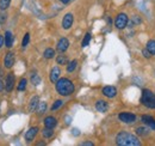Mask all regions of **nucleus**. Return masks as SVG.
I'll return each mask as SVG.
<instances>
[{
    "mask_svg": "<svg viewBox=\"0 0 155 146\" xmlns=\"http://www.w3.org/2000/svg\"><path fill=\"white\" fill-rule=\"evenodd\" d=\"M4 38H5V46L7 48H11L13 46V35H12V33L11 31H6Z\"/></svg>",
    "mask_w": 155,
    "mask_h": 146,
    "instance_id": "f3484780",
    "label": "nucleus"
},
{
    "mask_svg": "<svg viewBox=\"0 0 155 146\" xmlns=\"http://www.w3.org/2000/svg\"><path fill=\"white\" fill-rule=\"evenodd\" d=\"M116 144L120 146H138L141 145L140 139L128 132H120L116 137Z\"/></svg>",
    "mask_w": 155,
    "mask_h": 146,
    "instance_id": "f03ea898",
    "label": "nucleus"
},
{
    "mask_svg": "<svg viewBox=\"0 0 155 146\" xmlns=\"http://www.w3.org/2000/svg\"><path fill=\"white\" fill-rule=\"evenodd\" d=\"M68 47H69V41L66 37H62L58 40V44H56V49L60 53H64L68 49Z\"/></svg>",
    "mask_w": 155,
    "mask_h": 146,
    "instance_id": "0eeeda50",
    "label": "nucleus"
},
{
    "mask_svg": "<svg viewBox=\"0 0 155 146\" xmlns=\"http://www.w3.org/2000/svg\"><path fill=\"white\" fill-rule=\"evenodd\" d=\"M142 54H143V56H144V57H149V56L152 55L150 53H149V52H148V49H147V48L142 50Z\"/></svg>",
    "mask_w": 155,
    "mask_h": 146,
    "instance_id": "7c9ffc66",
    "label": "nucleus"
},
{
    "mask_svg": "<svg viewBox=\"0 0 155 146\" xmlns=\"http://www.w3.org/2000/svg\"><path fill=\"white\" fill-rule=\"evenodd\" d=\"M26 84H28V80H26L25 78L20 79L19 84H18V88H17V90H18V91H24V90H25V88H26Z\"/></svg>",
    "mask_w": 155,
    "mask_h": 146,
    "instance_id": "393cba45",
    "label": "nucleus"
},
{
    "mask_svg": "<svg viewBox=\"0 0 155 146\" xmlns=\"http://www.w3.org/2000/svg\"><path fill=\"white\" fill-rule=\"evenodd\" d=\"M11 4V0H0V10L5 11Z\"/></svg>",
    "mask_w": 155,
    "mask_h": 146,
    "instance_id": "a878e982",
    "label": "nucleus"
},
{
    "mask_svg": "<svg viewBox=\"0 0 155 146\" xmlns=\"http://www.w3.org/2000/svg\"><path fill=\"white\" fill-rule=\"evenodd\" d=\"M142 121L143 123H146L150 129H155V119L149 116V115H143L142 116Z\"/></svg>",
    "mask_w": 155,
    "mask_h": 146,
    "instance_id": "4468645a",
    "label": "nucleus"
},
{
    "mask_svg": "<svg viewBox=\"0 0 155 146\" xmlns=\"http://www.w3.org/2000/svg\"><path fill=\"white\" fill-rule=\"evenodd\" d=\"M60 1H61L62 4H68V2L71 1V0H60Z\"/></svg>",
    "mask_w": 155,
    "mask_h": 146,
    "instance_id": "f704fd0d",
    "label": "nucleus"
},
{
    "mask_svg": "<svg viewBox=\"0 0 155 146\" xmlns=\"http://www.w3.org/2000/svg\"><path fill=\"white\" fill-rule=\"evenodd\" d=\"M38 104H39L38 96H34V97L30 99V103H29V110H30L31 113H32V111H35V110L37 109Z\"/></svg>",
    "mask_w": 155,
    "mask_h": 146,
    "instance_id": "dca6fc26",
    "label": "nucleus"
},
{
    "mask_svg": "<svg viewBox=\"0 0 155 146\" xmlns=\"http://www.w3.org/2000/svg\"><path fill=\"white\" fill-rule=\"evenodd\" d=\"M43 56H44V59H53L55 56V50L53 48H47L43 53Z\"/></svg>",
    "mask_w": 155,
    "mask_h": 146,
    "instance_id": "6ab92c4d",
    "label": "nucleus"
},
{
    "mask_svg": "<svg viewBox=\"0 0 155 146\" xmlns=\"http://www.w3.org/2000/svg\"><path fill=\"white\" fill-rule=\"evenodd\" d=\"M45 109H47V103H45V102H39V104H38V107H37V109H36V111L41 115V114L45 113Z\"/></svg>",
    "mask_w": 155,
    "mask_h": 146,
    "instance_id": "b1692460",
    "label": "nucleus"
},
{
    "mask_svg": "<svg viewBox=\"0 0 155 146\" xmlns=\"http://www.w3.org/2000/svg\"><path fill=\"white\" fill-rule=\"evenodd\" d=\"M96 109L99 113H106L107 109H109V104L104 99H98L96 102Z\"/></svg>",
    "mask_w": 155,
    "mask_h": 146,
    "instance_id": "f8f14e48",
    "label": "nucleus"
},
{
    "mask_svg": "<svg viewBox=\"0 0 155 146\" xmlns=\"http://www.w3.org/2000/svg\"><path fill=\"white\" fill-rule=\"evenodd\" d=\"M58 125V120L54 116H47L44 119V126L48 128H54Z\"/></svg>",
    "mask_w": 155,
    "mask_h": 146,
    "instance_id": "2eb2a0df",
    "label": "nucleus"
},
{
    "mask_svg": "<svg viewBox=\"0 0 155 146\" xmlns=\"http://www.w3.org/2000/svg\"><path fill=\"white\" fill-rule=\"evenodd\" d=\"M31 83L34 85H38L39 83H41V78H39L37 74H32L31 75Z\"/></svg>",
    "mask_w": 155,
    "mask_h": 146,
    "instance_id": "c756f323",
    "label": "nucleus"
},
{
    "mask_svg": "<svg viewBox=\"0 0 155 146\" xmlns=\"http://www.w3.org/2000/svg\"><path fill=\"white\" fill-rule=\"evenodd\" d=\"M141 103L149 108V109H155V95L150 90L144 89L142 91V97H141Z\"/></svg>",
    "mask_w": 155,
    "mask_h": 146,
    "instance_id": "7ed1b4c3",
    "label": "nucleus"
},
{
    "mask_svg": "<svg viewBox=\"0 0 155 146\" xmlns=\"http://www.w3.org/2000/svg\"><path fill=\"white\" fill-rule=\"evenodd\" d=\"M38 133V128L37 127H31L26 133H25V140L26 141H32L35 139V137Z\"/></svg>",
    "mask_w": 155,
    "mask_h": 146,
    "instance_id": "ddd939ff",
    "label": "nucleus"
},
{
    "mask_svg": "<svg viewBox=\"0 0 155 146\" xmlns=\"http://www.w3.org/2000/svg\"><path fill=\"white\" fill-rule=\"evenodd\" d=\"M62 104H63V101H62V99H58V101H55V102H54V104L51 106V111L58 110Z\"/></svg>",
    "mask_w": 155,
    "mask_h": 146,
    "instance_id": "c85d7f7f",
    "label": "nucleus"
},
{
    "mask_svg": "<svg viewBox=\"0 0 155 146\" xmlns=\"http://www.w3.org/2000/svg\"><path fill=\"white\" fill-rule=\"evenodd\" d=\"M4 43H5V38L0 35V48L2 47V44H4Z\"/></svg>",
    "mask_w": 155,
    "mask_h": 146,
    "instance_id": "2f4dec72",
    "label": "nucleus"
},
{
    "mask_svg": "<svg viewBox=\"0 0 155 146\" xmlns=\"http://www.w3.org/2000/svg\"><path fill=\"white\" fill-rule=\"evenodd\" d=\"M128 16L125 15V13H119L118 16L116 17V20H115V25H116L117 29H119V30H122V29H124L125 26H127V24H128Z\"/></svg>",
    "mask_w": 155,
    "mask_h": 146,
    "instance_id": "20e7f679",
    "label": "nucleus"
},
{
    "mask_svg": "<svg viewBox=\"0 0 155 146\" xmlns=\"http://www.w3.org/2000/svg\"><path fill=\"white\" fill-rule=\"evenodd\" d=\"M90 41H91V34H90V33H87V34L85 35V37H84V40H82V43H81V46H82V47H86V46H88Z\"/></svg>",
    "mask_w": 155,
    "mask_h": 146,
    "instance_id": "cd10ccee",
    "label": "nucleus"
},
{
    "mask_svg": "<svg viewBox=\"0 0 155 146\" xmlns=\"http://www.w3.org/2000/svg\"><path fill=\"white\" fill-rule=\"evenodd\" d=\"M60 75H61V70H60V67L55 66V67H53L51 71H50L49 79H50L51 83H56L58 79H60Z\"/></svg>",
    "mask_w": 155,
    "mask_h": 146,
    "instance_id": "9b49d317",
    "label": "nucleus"
},
{
    "mask_svg": "<svg viewBox=\"0 0 155 146\" xmlns=\"http://www.w3.org/2000/svg\"><path fill=\"white\" fill-rule=\"evenodd\" d=\"M15 64V53L13 52H8L7 54L5 55V59H4V65L6 68H12Z\"/></svg>",
    "mask_w": 155,
    "mask_h": 146,
    "instance_id": "9d476101",
    "label": "nucleus"
},
{
    "mask_svg": "<svg viewBox=\"0 0 155 146\" xmlns=\"http://www.w3.org/2000/svg\"><path fill=\"white\" fill-rule=\"evenodd\" d=\"M55 88H56L58 93L61 96H69L75 91V86L73 82L68 78H60L55 83Z\"/></svg>",
    "mask_w": 155,
    "mask_h": 146,
    "instance_id": "f257e3e1",
    "label": "nucleus"
},
{
    "mask_svg": "<svg viewBox=\"0 0 155 146\" xmlns=\"http://www.w3.org/2000/svg\"><path fill=\"white\" fill-rule=\"evenodd\" d=\"M80 145H90V146H92V145H93V144H92L91 141H85V143H81Z\"/></svg>",
    "mask_w": 155,
    "mask_h": 146,
    "instance_id": "473e14b6",
    "label": "nucleus"
},
{
    "mask_svg": "<svg viewBox=\"0 0 155 146\" xmlns=\"http://www.w3.org/2000/svg\"><path fill=\"white\" fill-rule=\"evenodd\" d=\"M73 20H74V17L72 13H67L64 17H63V20H62V28L64 30H68L71 29V26L73 25Z\"/></svg>",
    "mask_w": 155,
    "mask_h": 146,
    "instance_id": "6e6552de",
    "label": "nucleus"
},
{
    "mask_svg": "<svg viewBox=\"0 0 155 146\" xmlns=\"http://www.w3.org/2000/svg\"><path fill=\"white\" fill-rule=\"evenodd\" d=\"M54 128H48V127H45L43 130H42V134H43V137L44 138H51L53 135H54V130H53Z\"/></svg>",
    "mask_w": 155,
    "mask_h": 146,
    "instance_id": "4be33fe9",
    "label": "nucleus"
},
{
    "mask_svg": "<svg viewBox=\"0 0 155 146\" xmlns=\"http://www.w3.org/2000/svg\"><path fill=\"white\" fill-rule=\"evenodd\" d=\"M149 129L150 128H146V127H137L136 128V133L138 134V135H141V137H147L148 134H149Z\"/></svg>",
    "mask_w": 155,
    "mask_h": 146,
    "instance_id": "a211bd4d",
    "label": "nucleus"
},
{
    "mask_svg": "<svg viewBox=\"0 0 155 146\" xmlns=\"http://www.w3.org/2000/svg\"><path fill=\"white\" fill-rule=\"evenodd\" d=\"M56 64H58V65H67L68 64V57L64 54H60L56 57Z\"/></svg>",
    "mask_w": 155,
    "mask_h": 146,
    "instance_id": "aec40b11",
    "label": "nucleus"
},
{
    "mask_svg": "<svg viewBox=\"0 0 155 146\" xmlns=\"http://www.w3.org/2000/svg\"><path fill=\"white\" fill-rule=\"evenodd\" d=\"M118 119H119L122 122L130 125V123H134L136 121V115L135 114H131V113H120V114L118 115Z\"/></svg>",
    "mask_w": 155,
    "mask_h": 146,
    "instance_id": "39448f33",
    "label": "nucleus"
},
{
    "mask_svg": "<svg viewBox=\"0 0 155 146\" xmlns=\"http://www.w3.org/2000/svg\"><path fill=\"white\" fill-rule=\"evenodd\" d=\"M103 95L107 98H114L117 95V89L115 86H111V85H107L105 88H103Z\"/></svg>",
    "mask_w": 155,
    "mask_h": 146,
    "instance_id": "1a4fd4ad",
    "label": "nucleus"
},
{
    "mask_svg": "<svg viewBox=\"0 0 155 146\" xmlns=\"http://www.w3.org/2000/svg\"><path fill=\"white\" fill-rule=\"evenodd\" d=\"M146 48L148 49V52H149L152 55H155V41L154 40L148 41V42H147V47H146Z\"/></svg>",
    "mask_w": 155,
    "mask_h": 146,
    "instance_id": "412c9836",
    "label": "nucleus"
},
{
    "mask_svg": "<svg viewBox=\"0 0 155 146\" xmlns=\"http://www.w3.org/2000/svg\"><path fill=\"white\" fill-rule=\"evenodd\" d=\"M15 82H16V77L13 73H8L6 75V80H5V90L7 92H11L13 90L15 86Z\"/></svg>",
    "mask_w": 155,
    "mask_h": 146,
    "instance_id": "423d86ee",
    "label": "nucleus"
},
{
    "mask_svg": "<svg viewBox=\"0 0 155 146\" xmlns=\"http://www.w3.org/2000/svg\"><path fill=\"white\" fill-rule=\"evenodd\" d=\"M4 91V83H2V80H0V92Z\"/></svg>",
    "mask_w": 155,
    "mask_h": 146,
    "instance_id": "72a5a7b5",
    "label": "nucleus"
},
{
    "mask_svg": "<svg viewBox=\"0 0 155 146\" xmlns=\"http://www.w3.org/2000/svg\"><path fill=\"white\" fill-rule=\"evenodd\" d=\"M77 66H78V60H73V61L68 62V64H67V72L72 73L77 68Z\"/></svg>",
    "mask_w": 155,
    "mask_h": 146,
    "instance_id": "5701e85b",
    "label": "nucleus"
},
{
    "mask_svg": "<svg viewBox=\"0 0 155 146\" xmlns=\"http://www.w3.org/2000/svg\"><path fill=\"white\" fill-rule=\"evenodd\" d=\"M29 41H30V34H25L23 37V41H21V48H25L28 44H29Z\"/></svg>",
    "mask_w": 155,
    "mask_h": 146,
    "instance_id": "bb28decb",
    "label": "nucleus"
}]
</instances>
